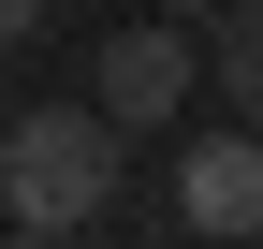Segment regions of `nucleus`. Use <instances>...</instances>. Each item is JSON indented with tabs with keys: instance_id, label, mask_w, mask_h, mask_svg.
Wrapping results in <instances>:
<instances>
[{
	"instance_id": "7ed1b4c3",
	"label": "nucleus",
	"mask_w": 263,
	"mask_h": 249,
	"mask_svg": "<svg viewBox=\"0 0 263 249\" xmlns=\"http://www.w3.org/2000/svg\"><path fill=\"white\" fill-rule=\"evenodd\" d=\"M176 220L190 235H263V132L234 117V132L176 147Z\"/></svg>"
},
{
	"instance_id": "423d86ee",
	"label": "nucleus",
	"mask_w": 263,
	"mask_h": 249,
	"mask_svg": "<svg viewBox=\"0 0 263 249\" xmlns=\"http://www.w3.org/2000/svg\"><path fill=\"white\" fill-rule=\"evenodd\" d=\"M146 15H219V0H146Z\"/></svg>"
},
{
	"instance_id": "0eeeda50",
	"label": "nucleus",
	"mask_w": 263,
	"mask_h": 249,
	"mask_svg": "<svg viewBox=\"0 0 263 249\" xmlns=\"http://www.w3.org/2000/svg\"><path fill=\"white\" fill-rule=\"evenodd\" d=\"M176 249H234V235H176Z\"/></svg>"
},
{
	"instance_id": "20e7f679",
	"label": "nucleus",
	"mask_w": 263,
	"mask_h": 249,
	"mask_svg": "<svg viewBox=\"0 0 263 249\" xmlns=\"http://www.w3.org/2000/svg\"><path fill=\"white\" fill-rule=\"evenodd\" d=\"M205 74H219V103L263 132V0H219V15H205Z\"/></svg>"
},
{
	"instance_id": "39448f33",
	"label": "nucleus",
	"mask_w": 263,
	"mask_h": 249,
	"mask_svg": "<svg viewBox=\"0 0 263 249\" xmlns=\"http://www.w3.org/2000/svg\"><path fill=\"white\" fill-rule=\"evenodd\" d=\"M44 15H59V0H0V59H15V44H44Z\"/></svg>"
},
{
	"instance_id": "f257e3e1",
	"label": "nucleus",
	"mask_w": 263,
	"mask_h": 249,
	"mask_svg": "<svg viewBox=\"0 0 263 249\" xmlns=\"http://www.w3.org/2000/svg\"><path fill=\"white\" fill-rule=\"evenodd\" d=\"M117 147L132 132L103 103H29L15 132H0V220H15V235H88L117 205Z\"/></svg>"
},
{
	"instance_id": "f03ea898",
	"label": "nucleus",
	"mask_w": 263,
	"mask_h": 249,
	"mask_svg": "<svg viewBox=\"0 0 263 249\" xmlns=\"http://www.w3.org/2000/svg\"><path fill=\"white\" fill-rule=\"evenodd\" d=\"M205 88V44H190V15H146V29H117L103 59H88V103L117 117V132H176V103Z\"/></svg>"
}]
</instances>
